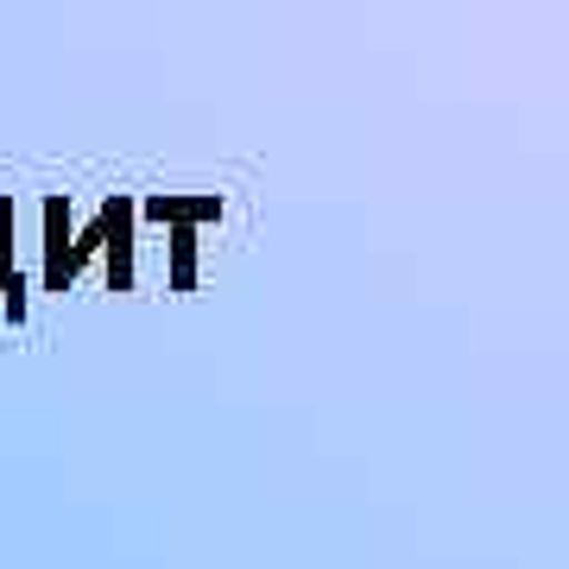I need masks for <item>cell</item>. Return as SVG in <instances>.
Listing matches in <instances>:
<instances>
[{"label": "cell", "instance_id": "6da1fadb", "mask_svg": "<svg viewBox=\"0 0 569 569\" xmlns=\"http://www.w3.org/2000/svg\"><path fill=\"white\" fill-rule=\"evenodd\" d=\"M44 291H70V197H44Z\"/></svg>", "mask_w": 569, "mask_h": 569}, {"label": "cell", "instance_id": "3957f363", "mask_svg": "<svg viewBox=\"0 0 569 569\" xmlns=\"http://www.w3.org/2000/svg\"><path fill=\"white\" fill-rule=\"evenodd\" d=\"M133 216L140 209H121V222H114V234H108V291H133Z\"/></svg>", "mask_w": 569, "mask_h": 569}, {"label": "cell", "instance_id": "7a4b0ae2", "mask_svg": "<svg viewBox=\"0 0 569 569\" xmlns=\"http://www.w3.org/2000/svg\"><path fill=\"white\" fill-rule=\"evenodd\" d=\"M140 209L152 216V222L197 228V222H216V216H222V197H146Z\"/></svg>", "mask_w": 569, "mask_h": 569}]
</instances>
